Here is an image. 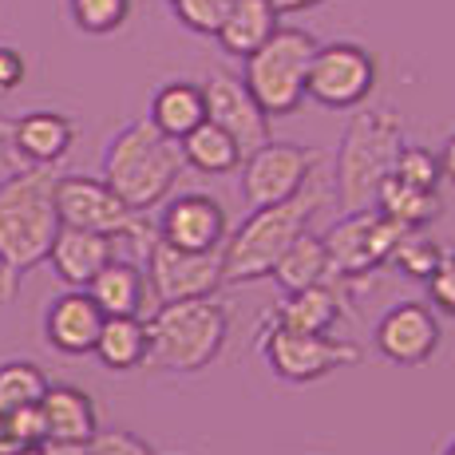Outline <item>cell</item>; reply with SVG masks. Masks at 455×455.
<instances>
[{
  "label": "cell",
  "instance_id": "obj_1",
  "mask_svg": "<svg viewBox=\"0 0 455 455\" xmlns=\"http://www.w3.org/2000/svg\"><path fill=\"white\" fill-rule=\"evenodd\" d=\"M56 179L52 166H28L0 179V297L12 301L20 282L48 261L60 234Z\"/></svg>",
  "mask_w": 455,
  "mask_h": 455
},
{
  "label": "cell",
  "instance_id": "obj_2",
  "mask_svg": "<svg viewBox=\"0 0 455 455\" xmlns=\"http://www.w3.org/2000/svg\"><path fill=\"white\" fill-rule=\"evenodd\" d=\"M329 198H332V179L317 171L285 203L250 210L246 222L222 242V285H246L274 274L277 258L293 246V238H301L309 230V222Z\"/></svg>",
  "mask_w": 455,
  "mask_h": 455
},
{
  "label": "cell",
  "instance_id": "obj_3",
  "mask_svg": "<svg viewBox=\"0 0 455 455\" xmlns=\"http://www.w3.org/2000/svg\"><path fill=\"white\" fill-rule=\"evenodd\" d=\"M182 171L179 139H166L151 119H131L103 151V182L139 214L163 206Z\"/></svg>",
  "mask_w": 455,
  "mask_h": 455
},
{
  "label": "cell",
  "instance_id": "obj_4",
  "mask_svg": "<svg viewBox=\"0 0 455 455\" xmlns=\"http://www.w3.org/2000/svg\"><path fill=\"white\" fill-rule=\"evenodd\" d=\"M404 147V119L392 108H353L332 166V198L345 214L376 206V190L392 174L396 151Z\"/></svg>",
  "mask_w": 455,
  "mask_h": 455
},
{
  "label": "cell",
  "instance_id": "obj_5",
  "mask_svg": "<svg viewBox=\"0 0 455 455\" xmlns=\"http://www.w3.org/2000/svg\"><path fill=\"white\" fill-rule=\"evenodd\" d=\"M230 337V313L214 297L163 301L147 317V369L203 372L218 361Z\"/></svg>",
  "mask_w": 455,
  "mask_h": 455
},
{
  "label": "cell",
  "instance_id": "obj_6",
  "mask_svg": "<svg viewBox=\"0 0 455 455\" xmlns=\"http://www.w3.org/2000/svg\"><path fill=\"white\" fill-rule=\"evenodd\" d=\"M317 36L305 28H290L277 24V32L261 44L258 52L246 56V80L250 95L261 103L269 119H285L293 116L305 103V76H309L313 52H317Z\"/></svg>",
  "mask_w": 455,
  "mask_h": 455
},
{
  "label": "cell",
  "instance_id": "obj_7",
  "mask_svg": "<svg viewBox=\"0 0 455 455\" xmlns=\"http://www.w3.org/2000/svg\"><path fill=\"white\" fill-rule=\"evenodd\" d=\"M56 210H60V222L64 226L103 234V238H111V242H139L143 253L155 238L147 214L131 210L108 182L92 179V174H60L56 179Z\"/></svg>",
  "mask_w": 455,
  "mask_h": 455
},
{
  "label": "cell",
  "instance_id": "obj_8",
  "mask_svg": "<svg viewBox=\"0 0 455 455\" xmlns=\"http://www.w3.org/2000/svg\"><path fill=\"white\" fill-rule=\"evenodd\" d=\"M404 226L396 218H388L384 210H353V214H340L337 222L321 234L329 250V269L337 282H356L364 274H376L380 266H388L396 242L404 238Z\"/></svg>",
  "mask_w": 455,
  "mask_h": 455
},
{
  "label": "cell",
  "instance_id": "obj_9",
  "mask_svg": "<svg viewBox=\"0 0 455 455\" xmlns=\"http://www.w3.org/2000/svg\"><path fill=\"white\" fill-rule=\"evenodd\" d=\"M261 356L274 369V376L290 384H313L325 380L337 369L361 361V345L332 332H305V329H285V325H266L261 329Z\"/></svg>",
  "mask_w": 455,
  "mask_h": 455
},
{
  "label": "cell",
  "instance_id": "obj_10",
  "mask_svg": "<svg viewBox=\"0 0 455 455\" xmlns=\"http://www.w3.org/2000/svg\"><path fill=\"white\" fill-rule=\"evenodd\" d=\"M376 92V56L353 40L317 44L309 76H305V100L329 111H353L369 103Z\"/></svg>",
  "mask_w": 455,
  "mask_h": 455
},
{
  "label": "cell",
  "instance_id": "obj_11",
  "mask_svg": "<svg viewBox=\"0 0 455 455\" xmlns=\"http://www.w3.org/2000/svg\"><path fill=\"white\" fill-rule=\"evenodd\" d=\"M321 159L325 155L317 147L269 139L258 151L242 155V203H246V210L285 203L321 171Z\"/></svg>",
  "mask_w": 455,
  "mask_h": 455
},
{
  "label": "cell",
  "instance_id": "obj_12",
  "mask_svg": "<svg viewBox=\"0 0 455 455\" xmlns=\"http://www.w3.org/2000/svg\"><path fill=\"white\" fill-rule=\"evenodd\" d=\"M147 282L159 305L214 297L222 285V250H179L155 234L147 246Z\"/></svg>",
  "mask_w": 455,
  "mask_h": 455
},
{
  "label": "cell",
  "instance_id": "obj_13",
  "mask_svg": "<svg viewBox=\"0 0 455 455\" xmlns=\"http://www.w3.org/2000/svg\"><path fill=\"white\" fill-rule=\"evenodd\" d=\"M203 100H206V119L222 127L226 135L242 147V155H250V151H258L261 143H269V116L250 95V87L242 76L214 68V72L203 80Z\"/></svg>",
  "mask_w": 455,
  "mask_h": 455
},
{
  "label": "cell",
  "instance_id": "obj_14",
  "mask_svg": "<svg viewBox=\"0 0 455 455\" xmlns=\"http://www.w3.org/2000/svg\"><path fill=\"white\" fill-rule=\"evenodd\" d=\"M372 340H376L384 361L416 369V364H427L435 353H440L443 332H440L435 313L427 309L424 301H400L376 321Z\"/></svg>",
  "mask_w": 455,
  "mask_h": 455
},
{
  "label": "cell",
  "instance_id": "obj_15",
  "mask_svg": "<svg viewBox=\"0 0 455 455\" xmlns=\"http://www.w3.org/2000/svg\"><path fill=\"white\" fill-rule=\"evenodd\" d=\"M155 234L179 250H222L226 210L218 198L203 195V190H190V195H179L166 203Z\"/></svg>",
  "mask_w": 455,
  "mask_h": 455
},
{
  "label": "cell",
  "instance_id": "obj_16",
  "mask_svg": "<svg viewBox=\"0 0 455 455\" xmlns=\"http://www.w3.org/2000/svg\"><path fill=\"white\" fill-rule=\"evenodd\" d=\"M103 329V309L92 301L87 290H68L48 305V317H44V337L56 353L64 356H87L100 340Z\"/></svg>",
  "mask_w": 455,
  "mask_h": 455
},
{
  "label": "cell",
  "instance_id": "obj_17",
  "mask_svg": "<svg viewBox=\"0 0 455 455\" xmlns=\"http://www.w3.org/2000/svg\"><path fill=\"white\" fill-rule=\"evenodd\" d=\"M111 258H116V242L103 238V234H92V230H76V226H60L56 242H52V250H48L52 269H56V277L68 290H87V282H92Z\"/></svg>",
  "mask_w": 455,
  "mask_h": 455
},
{
  "label": "cell",
  "instance_id": "obj_18",
  "mask_svg": "<svg viewBox=\"0 0 455 455\" xmlns=\"http://www.w3.org/2000/svg\"><path fill=\"white\" fill-rule=\"evenodd\" d=\"M4 131L12 139L16 155L28 159L32 166H56L76 143V124L64 111H28V116L12 119Z\"/></svg>",
  "mask_w": 455,
  "mask_h": 455
},
{
  "label": "cell",
  "instance_id": "obj_19",
  "mask_svg": "<svg viewBox=\"0 0 455 455\" xmlns=\"http://www.w3.org/2000/svg\"><path fill=\"white\" fill-rule=\"evenodd\" d=\"M40 416H44V440H80L87 443L100 432V416L95 404L84 388L72 384H48L40 400Z\"/></svg>",
  "mask_w": 455,
  "mask_h": 455
},
{
  "label": "cell",
  "instance_id": "obj_20",
  "mask_svg": "<svg viewBox=\"0 0 455 455\" xmlns=\"http://www.w3.org/2000/svg\"><path fill=\"white\" fill-rule=\"evenodd\" d=\"M345 317V297L332 282L309 285V290L285 293L266 317V325H285V329H305V332H332V325Z\"/></svg>",
  "mask_w": 455,
  "mask_h": 455
},
{
  "label": "cell",
  "instance_id": "obj_21",
  "mask_svg": "<svg viewBox=\"0 0 455 455\" xmlns=\"http://www.w3.org/2000/svg\"><path fill=\"white\" fill-rule=\"evenodd\" d=\"M87 293H92V301L103 309V317H143L147 274L135 261L111 258L108 266L87 282Z\"/></svg>",
  "mask_w": 455,
  "mask_h": 455
},
{
  "label": "cell",
  "instance_id": "obj_22",
  "mask_svg": "<svg viewBox=\"0 0 455 455\" xmlns=\"http://www.w3.org/2000/svg\"><path fill=\"white\" fill-rule=\"evenodd\" d=\"M282 12H277L269 0H234L230 16L222 20V28L214 32L218 48L234 60H246L250 52H258L261 44L277 32Z\"/></svg>",
  "mask_w": 455,
  "mask_h": 455
},
{
  "label": "cell",
  "instance_id": "obj_23",
  "mask_svg": "<svg viewBox=\"0 0 455 455\" xmlns=\"http://www.w3.org/2000/svg\"><path fill=\"white\" fill-rule=\"evenodd\" d=\"M151 119L166 139H182L187 131H195L206 119V100H203V84L190 80H171L155 92L151 100Z\"/></svg>",
  "mask_w": 455,
  "mask_h": 455
},
{
  "label": "cell",
  "instance_id": "obj_24",
  "mask_svg": "<svg viewBox=\"0 0 455 455\" xmlns=\"http://www.w3.org/2000/svg\"><path fill=\"white\" fill-rule=\"evenodd\" d=\"M376 210H384L388 218H396L404 230H424V226L440 222L443 198H440V190L412 187V182L388 174V179L380 182V190H376Z\"/></svg>",
  "mask_w": 455,
  "mask_h": 455
},
{
  "label": "cell",
  "instance_id": "obj_25",
  "mask_svg": "<svg viewBox=\"0 0 455 455\" xmlns=\"http://www.w3.org/2000/svg\"><path fill=\"white\" fill-rule=\"evenodd\" d=\"M269 277L282 285V293H297V290H309V285L332 282L329 250H325V242H321V234L305 230L301 238H293V246L277 258V266Z\"/></svg>",
  "mask_w": 455,
  "mask_h": 455
},
{
  "label": "cell",
  "instance_id": "obj_26",
  "mask_svg": "<svg viewBox=\"0 0 455 455\" xmlns=\"http://www.w3.org/2000/svg\"><path fill=\"white\" fill-rule=\"evenodd\" d=\"M103 369L135 372L147 364V321L143 317H103L100 340L92 348Z\"/></svg>",
  "mask_w": 455,
  "mask_h": 455
},
{
  "label": "cell",
  "instance_id": "obj_27",
  "mask_svg": "<svg viewBox=\"0 0 455 455\" xmlns=\"http://www.w3.org/2000/svg\"><path fill=\"white\" fill-rule=\"evenodd\" d=\"M179 151L182 163L198 174H234L242 166V147L210 119H203L195 131L179 139Z\"/></svg>",
  "mask_w": 455,
  "mask_h": 455
},
{
  "label": "cell",
  "instance_id": "obj_28",
  "mask_svg": "<svg viewBox=\"0 0 455 455\" xmlns=\"http://www.w3.org/2000/svg\"><path fill=\"white\" fill-rule=\"evenodd\" d=\"M48 392V376L32 361H4L0 364V412L40 404Z\"/></svg>",
  "mask_w": 455,
  "mask_h": 455
},
{
  "label": "cell",
  "instance_id": "obj_29",
  "mask_svg": "<svg viewBox=\"0 0 455 455\" xmlns=\"http://www.w3.org/2000/svg\"><path fill=\"white\" fill-rule=\"evenodd\" d=\"M448 258V253L440 250V242L427 238L424 230H408L404 238L396 242V250H392V266L400 269L404 277H412V282H427V277L435 274V266Z\"/></svg>",
  "mask_w": 455,
  "mask_h": 455
},
{
  "label": "cell",
  "instance_id": "obj_30",
  "mask_svg": "<svg viewBox=\"0 0 455 455\" xmlns=\"http://www.w3.org/2000/svg\"><path fill=\"white\" fill-rule=\"evenodd\" d=\"M72 24L87 36H108V32L124 28L131 16V0H68Z\"/></svg>",
  "mask_w": 455,
  "mask_h": 455
},
{
  "label": "cell",
  "instance_id": "obj_31",
  "mask_svg": "<svg viewBox=\"0 0 455 455\" xmlns=\"http://www.w3.org/2000/svg\"><path fill=\"white\" fill-rule=\"evenodd\" d=\"M392 174L412 187H424V190H440L443 174H440V155H432L427 147L419 143H404L396 151V163H392Z\"/></svg>",
  "mask_w": 455,
  "mask_h": 455
},
{
  "label": "cell",
  "instance_id": "obj_32",
  "mask_svg": "<svg viewBox=\"0 0 455 455\" xmlns=\"http://www.w3.org/2000/svg\"><path fill=\"white\" fill-rule=\"evenodd\" d=\"M174 12V20L182 24V28L198 32V36H214L218 28H222V20L230 16L234 0H166Z\"/></svg>",
  "mask_w": 455,
  "mask_h": 455
},
{
  "label": "cell",
  "instance_id": "obj_33",
  "mask_svg": "<svg viewBox=\"0 0 455 455\" xmlns=\"http://www.w3.org/2000/svg\"><path fill=\"white\" fill-rule=\"evenodd\" d=\"M87 455H155V448L147 440H139L135 432H124V427H108V432H95L87 440Z\"/></svg>",
  "mask_w": 455,
  "mask_h": 455
},
{
  "label": "cell",
  "instance_id": "obj_34",
  "mask_svg": "<svg viewBox=\"0 0 455 455\" xmlns=\"http://www.w3.org/2000/svg\"><path fill=\"white\" fill-rule=\"evenodd\" d=\"M427 297H432L435 309L455 317V253H448V258L435 266V274L427 277Z\"/></svg>",
  "mask_w": 455,
  "mask_h": 455
},
{
  "label": "cell",
  "instance_id": "obj_35",
  "mask_svg": "<svg viewBox=\"0 0 455 455\" xmlns=\"http://www.w3.org/2000/svg\"><path fill=\"white\" fill-rule=\"evenodd\" d=\"M12 419L16 435L24 440V448H32V443L44 440V416H40V404H28V408H16V412H8Z\"/></svg>",
  "mask_w": 455,
  "mask_h": 455
},
{
  "label": "cell",
  "instance_id": "obj_36",
  "mask_svg": "<svg viewBox=\"0 0 455 455\" xmlns=\"http://www.w3.org/2000/svg\"><path fill=\"white\" fill-rule=\"evenodd\" d=\"M24 72H28V64L20 52L12 44H0V92H16L24 84Z\"/></svg>",
  "mask_w": 455,
  "mask_h": 455
},
{
  "label": "cell",
  "instance_id": "obj_37",
  "mask_svg": "<svg viewBox=\"0 0 455 455\" xmlns=\"http://www.w3.org/2000/svg\"><path fill=\"white\" fill-rule=\"evenodd\" d=\"M24 448V440L16 435L12 419H8V412H0V455H16Z\"/></svg>",
  "mask_w": 455,
  "mask_h": 455
},
{
  "label": "cell",
  "instance_id": "obj_38",
  "mask_svg": "<svg viewBox=\"0 0 455 455\" xmlns=\"http://www.w3.org/2000/svg\"><path fill=\"white\" fill-rule=\"evenodd\" d=\"M40 455H87V443H80V440H40Z\"/></svg>",
  "mask_w": 455,
  "mask_h": 455
},
{
  "label": "cell",
  "instance_id": "obj_39",
  "mask_svg": "<svg viewBox=\"0 0 455 455\" xmlns=\"http://www.w3.org/2000/svg\"><path fill=\"white\" fill-rule=\"evenodd\" d=\"M269 4H274L282 16H290V12H309V8H321L325 0H269Z\"/></svg>",
  "mask_w": 455,
  "mask_h": 455
},
{
  "label": "cell",
  "instance_id": "obj_40",
  "mask_svg": "<svg viewBox=\"0 0 455 455\" xmlns=\"http://www.w3.org/2000/svg\"><path fill=\"white\" fill-rule=\"evenodd\" d=\"M440 174L448 182H455V135H448V143H443V151H440Z\"/></svg>",
  "mask_w": 455,
  "mask_h": 455
},
{
  "label": "cell",
  "instance_id": "obj_41",
  "mask_svg": "<svg viewBox=\"0 0 455 455\" xmlns=\"http://www.w3.org/2000/svg\"><path fill=\"white\" fill-rule=\"evenodd\" d=\"M16 455H40V443H32V448H20Z\"/></svg>",
  "mask_w": 455,
  "mask_h": 455
},
{
  "label": "cell",
  "instance_id": "obj_42",
  "mask_svg": "<svg viewBox=\"0 0 455 455\" xmlns=\"http://www.w3.org/2000/svg\"><path fill=\"white\" fill-rule=\"evenodd\" d=\"M443 455H455V440L448 443V448H443Z\"/></svg>",
  "mask_w": 455,
  "mask_h": 455
}]
</instances>
